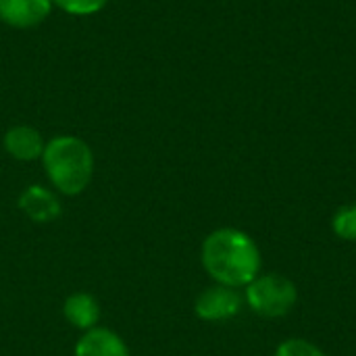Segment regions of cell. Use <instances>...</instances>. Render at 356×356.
<instances>
[{"mask_svg":"<svg viewBox=\"0 0 356 356\" xmlns=\"http://www.w3.org/2000/svg\"><path fill=\"white\" fill-rule=\"evenodd\" d=\"M204 271L215 284L246 288L261 273V250L242 229L219 227L211 232L200 248Z\"/></svg>","mask_w":356,"mask_h":356,"instance_id":"1","label":"cell"},{"mask_svg":"<svg viewBox=\"0 0 356 356\" xmlns=\"http://www.w3.org/2000/svg\"><path fill=\"white\" fill-rule=\"evenodd\" d=\"M42 165L50 186L63 196L81 194L94 175L92 148L77 136H56L46 142Z\"/></svg>","mask_w":356,"mask_h":356,"instance_id":"2","label":"cell"},{"mask_svg":"<svg viewBox=\"0 0 356 356\" xmlns=\"http://www.w3.org/2000/svg\"><path fill=\"white\" fill-rule=\"evenodd\" d=\"M298 300V290L292 280L280 273H259L244 288V302L252 313L265 319L286 317Z\"/></svg>","mask_w":356,"mask_h":356,"instance_id":"3","label":"cell"},{"mask_svg":"<svg viewBox=\"0 0 356 356\" xmlns=\"http://www.w3.org/2000/svg\"><path fill=\"white\" fill-rule=\"evenodd\" d=\"M242 300L244 298L240 296V292L236 288L213 284L198 294V298L194 302V313L198 319H202L207 323L229 321L240 313Z\"/></svg>","mask_w":356,"mask_h":356,"instance_id":"4","label":"cell"},{"mask_svg":"<svg viewBox=\"0 0 356 356\" xmlns=\"http://www.w3.org/2000/svg\"><path fill=\"white\" fill-rule=\"evenodd\" d=\"M19 209L33 223H52L60 217V200L58 196L44 186H29L19 196Z\"/></svg>","mask_w":356,"mask_h":356,"instance_id":"5","label":"cell"},{"mask_svg":"<svg viewBox=\"0 0 356 356\" xmlns=\"http://www.w3.org/2000/svg\"><path fill=\"white\" fill-rule=\"evenodd\" d=\"M52 10V0H0V19L17 29L40 25Z\"/></svg>","mask_w":356,"mask_h":356,"instance_id":"6","label":"cell"},{"mask_svg":"<svg viewBox=\"0 0 356 356\" xmlns=\"http://www.w3.org/2000/svg\"><path fill=\"white\" fill-rule=\"evenodd\" d=\"M75 356H131L119 334L108 327H94L83 332L75 344Z\"/></svg>","mask_w":356,"mask_h":356,"instance_id":"7","label":"cell"},{"mask_svg":"<svg viewBox=\"0 0 356 356\" xmlns=\"http://www.w3.org/2000/svg\"><path fill=\"white\" fill-rule=\"evenodd\" d=\"M4 150L21 163H29L35 159H42L46 142L42 140L40 131L31 125H13L4 134Z\"/></svg>","mask_w":356,"mask_h":356,"instance_id":"8","label":"cell"},{"mask_svg":"<svg viewBox=\"0 0 356 356\" xmlns=\"http://www.w3.org/2000/svg\"><path fill=\"white\" fill-rule=\"evenodd\" d=\"M63 315L73 327H77L81 332H90V330L98 327L100 305L92 294L75 292V294L67 296V300L63 305Z\"/></svg>","mask_w":356,"mask_h":356,"instance_id":"9","label":"cell"},{"mask_svg":"<svg viewBox=\"0 0 356 356\" xmlns=\"http://www.w3.org/2000/svg\"><path fill=\"white\" fill-rule=\"evenodd\" d=\"M332 229L340 240L356 242V204H344L334 213Z\"/></svg>","mask_w":356,"mask_h":356,"instance_id":"10","label":"cell"},{"mask_svg":"<svg viewBox=\"0 0 356 356\" xmlns=\"http://www.w3.org/2000/svg\"><path fill=\"white\" fill-rule=\"evenodd\" d=\"M275 356H327L319 346L311 344L309 340L302 338H290L284 340L277 348H275Z\"/></svg>","mask_w":356,"mask_h":356,"instance_id":"11","label":"cell"},{"mask_svg":"<svg viewBox=\"0 0 356 356\" xmlns=\"http://www.w3.org/2000/svg\"><path fill=\"white\" fill-rule=\"evenodd\" d=\"M108 0H52L58 8H63L69 15H94L106 6Z\"/></svg>","mask_w":356,"mask_h":356,"instance_id":"12","label":"cell"}]
</instances>
